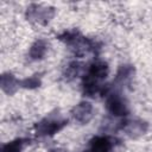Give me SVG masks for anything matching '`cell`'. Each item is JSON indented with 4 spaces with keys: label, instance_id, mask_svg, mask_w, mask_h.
I'll list each match as a JSON object with an SVG mask.
<instances>
[{
    "label": "cell",
    "instance_id": "6da1fadb",
    "mask_svg": "<svg viewBox=\"0 0 152 152\" xmlns=\"http://www.w3.org/2000/svg\"><path fill=\"white\" fill-rule=\"evenodd\" d=\"M109 74V66L107 62L102 59H95L93 61L88 69L87 72L83 76L82 80V89L83 94L93 97L97 94L103 95L106 86H103V81L107 78Z\"/></svg>",
    "mask_w": 152,
    "mask_h": 152
},
{
    "label": "cell",
    "instance_id": "7a4b0ae2",
    "mask_svg": "<svg viewBox=\"0 0 152 152\" xmlns=\"http://www.w3.org/2000/svg\"><path fill=\"white\" fill-rule=\"evenodd\" d=\"M58 39L64 43L76 56L82 57L87 53L95 52L97 48V43L88 37H84L77 30H69L64 31L58 36Z\"/></svg>",
    "mask_w": 152,
    "mask_h": 152
},
{
    "label": "cell",
    "instance_id": "3957f363",
    "mask_svg": "<svg viewBox=\"0 0 152 152\" xmlns=\"http://www.w3.org/2000/svg\"><path fill=\"white\" fill-rule=\"evenodd\" d=\"M68 124V120L61 115L50 114L34 125V134L39 138L52 137L61 132Z\"/></svg>",
    "mask_w": 152,
    "mask_h": 152
},
{
    "label": "cell",
    "instance_id": "277c9868",
    "mask_svg": "<svg viewBox=\"0 0 152 152\" xmlns=\"http://www.w3.org/2000/svg\"><path fill=\"white\" fill-rule=\"evenodd\" d=\"M106 95V108L108 113L115 118H125L128 114V104L122 95L109 87H106L104 94Z\"/></svg>",
    "mask_w": 152,
    "mask_h": 152
},
{
    "label": "cell",
    "instance_id": "5b68a950",
    "mask_svg": "<svg viewBox=\"0 0 152 152\" xmlns=\"http://www.w3.org/2000/svg\"><path fill=\"white\" fill-rule=\"evenodd\" d=\"M26 19L36 25H46L55 17V8L42 4H31L26 8Z\"/></svg>",
    "mask_w": 152,
    "mask_h": 152
},
{
    "label": "cell",
    "instance_id": "8992f818",
    "mask_svg": "<svg viewBox=\"0 0 152 152\" xmlns=\"http://www.w3.org/2000/svg\"><path fill=\"white\" fill-rule=\"evenodd\" d=\"M70 114L76 122L81 125H87L93 119L94 108L89 101H81L80 103L72 107Z\"/></svg>",
    "mask_w": 152,
    "mask_h": 152
},
{
    "label": "cell",
    "instance_id": "52a82bcc",
    "mask_svg": "<svg viewBox=\"0 0 152 152\" xmlns=\"http://www.w3.org/2000/svg\"><path fill=\"white\" fill-rule=\"evenodd\" d=\"M122 129L129 138H139L144 135L148 129V124L146 121H142L140 119H133V120H126L122 122Z\"/></svg>",
    "mask_w": 152,
    "mask_h": 152
},
{
    "label": "cell",
    "instance_id": "ba28073f",
    "mask_svg": "<svg viewBox=\"0 0 152 152\" xmlns=\"http://www.w3.org/2000/svg\"><path fill=\"white\" fill-rule=\"evenodd\" d=\"M113 146L114 142L110 137L97 135L89 141L87 152H112Z\"/></svg>",
    "mask_w": 152,
    "mask_h": 152
},
{
    "label": "cell",
    "instance_id": "9c48e42d",
    "mask_svg": "<svg viewBox=\"0 0 152 152\" xmlns=\"http://www.w3.org/2000/svg\"><path fill=\"white\" fill-rule=\"evenodd\" d=\"M133 76H134V66L133 65H131V64H122V65H120L118 71H116L115 78L113 81L114 89L128 84L131 82V80L133 78Z\"/></svg>",
    "mask_w": 152,
    "mask_h": 152
},
{
    "label": "cell",
    "instance_id": "30bf717a",
    "mask_svg": "<svg viewBox=\"0 0 152 152\" xmlns=\"http://www.w3.org/2000/svg\"><path fill=\"white\" fill-rule=\"evenodd\" d=\"M19 88H21V81H19L12 72H4L1 75V89L7 95H13Z\"/></svg>",
    "mask_w": 152,
    "mask_h": 152
},
{
    "label": "cell",
    "instance_id": "8fae6325",
    "mask_svg": "<svg viewBox=\"0 0 152 152\" xmlns=\"http://www.w3.org/2000/svg\"><path fill=\"white\" fill-rule=\"evenodd\" d=\"M48 51H49V43L43 38L37 39L28 50V58L31 61H40L45 57Z\"/></svg>",
    "mask_w": 152,
    "mask_h": 152
},
{
    "label": "cell",
    "instance_id": "7c38bea8",
    "mask_svg": "<svg viewBox=\"0 0 152 152\" xmlns=\"http://www.w3.org/2000/svg\"><path fill=\"white\" fill-rule=\"evenodd\" d=\"M28 139L26 138H17L2 145L1 152H21L26 144H28Z\"/></svg>",
    "mask_w": 152,
    "mask_h": 152
},
{
    "label": "cell",
    "instance_id": "4fadbf2b",
    "mask_svg": "<svg viewBox=\"0 0 152 152\" xmlns=\"http://www.w3.org/2000/svg\"><path fill=\"white\" fill-rule=\"evenodd\" d=\"M81 70H82V64L75 61V62H71V63L68 64V66L64 70L63 76L66 81H71L81 74Z\"/></svg>",
    "mask_w": 152,
    "mask_h": 152
},
{
    "label": "cell",
    "instance_id": "5bb4252c",
    "mask_svg": "<svg viewBox=\"0 0 152 152\" xmlns=\"http://www.w3.org/2000/svg\"><path fill=\"white\" fill-rule=\"evenodd\" d=\"M42 83V80L38 75H32L27 78L21 80V88H26V89H34L38 88Z\"/></svg>",
    "mask_w": 152,
    "mask_h": 152
},
{
    "label": "cell",
    "instance_id": "9a60e30c",
    "mask_svg": "<svg viewBox=\"0 0 152 152\" xmlns=\"http://www.w3.org/2000/svg\"><path fill=\"white\" fill-rule=\"evenodd\" d=\"M53 152H58V151H53Z\"/></svg>",
    "mask_w": 152,
    "mask_h": 152
}]
</instances>
